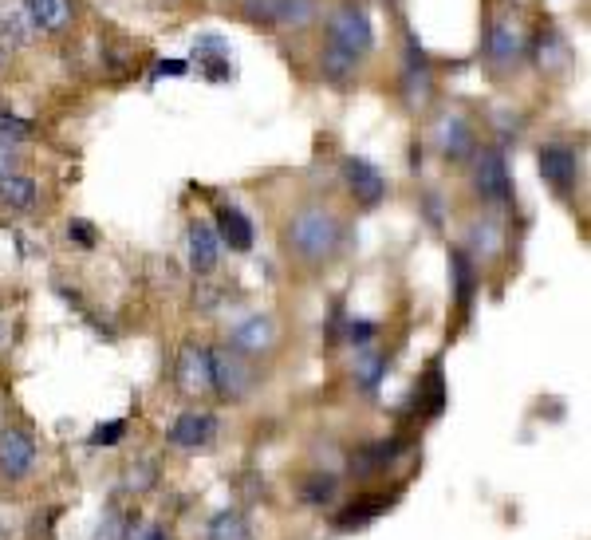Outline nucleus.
Wrapping results in <instances>:
<instances>
[{
  "label": "nucleus",
  "instance_id": "14",
  "mask_svg": "<svg viewBox=\"0 0 591 540\" xmlns=\"http://www.w3.org/2000/svg\"><path fill=\"white\" fill-rule=\"evenodd\" d=\"M20 4H24L28 20H32V28H40V32H60L71 20V4L67 0H20Z\"/></svg>",
  "mask_w": 591,
  "mask_h": 540
},
{
  "label": "nucleus",
  "instance_id": "23",
  "mask_svg": "<svg viewBox=\"0 0 591 540\" xmlns=\"http://www.w3.org/2000/svg\"><path fill=\"white\" fill-rule=\"evenodd\" d=\"M355 68V56H347V52H343V48H335V44H331V52L328 56H324V71H328V75H335V79H339V75H347V71Z\"/></svg>",
  "mask_w": 591,
  "mask_h": 540
},
{
  "label": "nucleus",
  "instance_id": "29",
  "mask_svg": "<svg viewBox=\"0 0 591 540\" xmlns=\"http://www.w3.org/2000/svg\"><path fill=\"white\" fill-rule=\"evenodd\" d=\"M158 75H186V64H182V60H162V64H158Z\"/></svg>",
  "mask_w": 591,
  "mask_h": 540
},
{
  "label": "nucleus",
  "instance_id": "4",
  "mask_svg": "<svg viewBox=\"0 0 591 540\" xmlns=\"http://www.w3.org/2000/svg\"><path fill=\"white\" fill-rule=\"evenodd\" d=\"M32 466H36V438L20 426L0 430V473L8 481H20L32 473Z\"/></svg>",
  "mask_w": 591,
  "mask_h": 540
},
{
  "label": "nucleus",
  "instance_id": "11",
  "mask_svg": "<svg viewBox=\"0 0 591 540\" xmlns=\"http://www.w3.org/2000/svg\"><path fill=\"white\" fill-rule=\"evenodd\" d=\"M521 52H525V32H521V24H517V20H497L493 32H489V56H493L501 68H509V64L521 60Z\"/></svg>",
  "mask_w": 591,
  "mask_h": 540
},
{
  "label": "nucleus",
  "instance_id": "15",
  "mask_svg": "<svg viewBox=\"0 0 591 540\" xmlns=\"http://www.w3.org/2000/svg\"><path fill=\"white\" fill-rule=\"evenodd\" d=\"M194 60L209 71V79H225V75H229L233 52H229V44H225L221 36H201V40L194 44Z\"/></svg>",
  "mask_w": 591,
  "mask_h": 540
},
{
  "label": "nucleus",
  "instance_id": "17",
  "mask_svg": "<svg viewBox=\"0 0 591 540\" xmlns=\"http://www.w3.org/2000/svg\"><path fill=\"white\" fill-rule=\"evenodd\" d=\"M387 509H391V497H383V493H379V497H363V501H351V509H343L335 525H339V529H363L367 521H375V517L387 513Z\"/></svg>",
  "mask_w": 591,
  "mask_h": 540
},
{
  "label": "nucleus",
  "instance_id": "27",
  "mask_svg": "<svg viewBox=\"0 0 591 540\" xmlns=\"http://www.w3.org/2000/svg\"><path fill=\"white\" fill-rule=\"evenodd\" d=\"M371 336H375V328H371V324H351V343H355V347H363Z\"/></svg>",
  "mask_w": 591,
  "mask_h": 540
},
{
  "label": "nucleus",
  "instance_id": "18",
  "mask_svg": "<svg viewBox=\"0 0 591 540\" xmlns=\"http://www.w3.org/2000/svg\"><path fill=\"white\" fill-rule=\"evenodd\" d=\"M438 146H442L446 158L461 162V158L473 150V135H469V127H465L461 119H442V127H438Z\"/></svg>",
  "mask_w": 591,
  "mask_h": 540
},
{
  "label": "nucleus",
  "instance_id": "21",
  "mask_svg": "<svg viewBox=\"0 0 591 540\" xmlns=\"http://www.w3.org/2000/svg\"><path fill=\"white\" fill-rule=\"evenodd\" d=\"M469 241H473V249H477V253L497 257V253H501V225H497L493 217H485V221H477V225H473Z\"/></svg>",
  "mask_w": 591,
  "mask_h": 540
},
{
  "label": "nucleus",
  "instance_id": "1",
  "mask_svg": "<svg viewBox=\"0 0 591 540\" xmlns=\"http://www.w3.org/2000/svg\"><path fill=\"white\" fill-rule=\"evenodd\" d=\"M284 241L292 249L296 261L304 265H324L339 253V241H343V225L339 217L324 209V205H304L300 213H292L288 229H284Z\"/></svg>",
  "mask_w": 591,
  "mask_h": 540
},
{
  "label": "nucleus",
  "instance_id": "8",
  "mask_svg": "<svg viewBox=\"0 0 591 540\" xmlns=\"http://www.w3.org/2000/svg\"><path fill=\"white\" fill-rule=\"evenodd\" d=\"M540 178L556 194H572L576 190V154L568 146H544L540 150Z\"/></svg>",
  "mask_w": 591,
  "mask_h": 540
},
{
  "label": "nucleus",
  "instance_id": "13",
  "mask_svg": "<svg viewBox=\"0 0 591 540\" xmlns=\"http://www.w3.org/2000/svg\"><path fill=\"white\" fill-rule=\"evenodd\" d=\"M217 249H221V241H217L213 225L194 221V225H190V269L201 272V276L213 272L217 269Z\"/></svg>",
  "mask_w": 591,
  "mask_h": 540
},
{
  "label": "nucleus",
  "instance_id": "10",
  "mask_svg": "<svg viewBox=\"0 0 591 540\" xmlns=\"http://www.w3.org/2000/svg\"><path fill=\"white\" fill-rule=\"evenodd\" d=\"M272 339H276V324H272V316H249V320H241L237 328H233V336H229V347L237 351V355H261L272 347Z\"/></svg>",
  "mask_w": 591,
  "mask_h": 540
},
{
  "label": "nucleus",
  "instance_id": "24",
  "mask_svg": "<svg viewBox=\"0 0 591 540\" xmlns=\"http://www.w3.org/2000/svg\"><path fill=\"white\" fill-rule=\"evenodd\" d=\"M331 489H335V481H331V477H316V481H312V489H308V501H312V505L328 501Z\"/></svg>",
  "mask_w": 591,
  "mask_h": 540
},
{
  "label": "nucleus",
  "instance_id": "28",
  "mask_svg": "<svg viewBox=\"0 0 591 540\" xmlns=\"http://www.w3.org/2000/svg\"><path fill=\"white\" fill-rule=\"evenodd\" d=\"M4 174H12V146L0 138V178H4Z\"/></svg>",
  "mask_w": 591,
  "mask_h": 540
},
{
  "label": "nucleus",
  "instance_id": "2",
  "mask_svg": "<svg viewBox=\"0 0 591 540\" xmlns=\"http://www.w3.org/2000/svg\"><path fill=\"white\" fill-rule=\"evenodd\" d=\"M209 375H213V391L221 399H245L253 391V371H249L245 355H237L233 347L209 351Z\"/></svg>",
  "mask_w": 591,
  "mask_h": 540
},
{
  "label": "nucleus",
  "instance_id": "30",
  "mask_svg": "<svg viewBox=\"0 0 591 540\" xmlns=\"http://www.w3.org/2000/svg\"><path fill=\"white\" fill-rule=\"evenodd\" d=\"M0 68H4V48H0Z\"/></svg>",
  "mask_w": 591,
  "mask_h": 540
},
{
  "label": "nucleus",
  "instance_id": "19",
  "mask_svg": "<svg viewBox=\"0 0 591 540\" xmlns=\"http://www.w3.org/2000/svg\"><path fill=\"white\" fill-rule=\"evenodd\" d=\"M209 540H249V521L237 509H225L209 521Z\"/></svg>",
  "mask_w": 591,
  "mask_h": 540
},
{
  "label": "nucleus",
  "instance_id": "20",
  "mask_svg": "<svg viewBox=\"0 0 591 540\" xmlns=\"http://www.w3.org/2000/svg\"><path fill=\"white\" fill-rule=\"evenodd\" d=\"M450 269H454V288H458V304L461 308H469V300H473V284H477V276H473V265H469V257L461 253V249H454L450 253Z\"/></svg>",
  "mask_w": 591,
  "mask_h": 540
},
{
  "label": "nucleus",
  "instance_id": "3",
  "mask_svg": "<svg viewBox=\"0 0 591 540\" xmlns=\"http://www.w3.org/2000/svg\"><path fill=\"white\" fill-rule=\"evenodd\" d=\"M328 32H331V44L335 48H343L347 56H363L367 48H371V20H367V12L363 8H355V4H343L335 16L328 20Z\"/></svg>",
  "mask_w": 591,
  "mask_h": 540
},
{
  "label": "nucleus",
  "instance_id": "6",
  "mask_svg": "<svg viewBox=\"0 0 591 540\" xmlns=\"http://www.w3.org/2000/svg\"><path fill=\"white\" fill-rule=\"evenodd\" d=\"M217 438V418L209 410H182L170 426V442L182 450H205Z\"/></svg>",
  "mask_w": 591,
  "mask_h": 540
},
{
  "label": "nucleus",
  "instance_id": "22",
  "mask_svg": "<svg viewBox=\"0 0 591 540\" xmlns=\"http://www.w3.org/2000/svg\"><path fill=\"white\" fill-rule=\"evenodd\" d=\"M127 438V422L119 418V422H103V426H95L91 430V446H119Z\"/></svg>",
  "mask_w": 591,
  "mask_h": 540
},
{
  "label": "nucleus",
  "instance_id": "12",
  "mask_svg": "<svg viewBox=\"0 0 591 540\" xmlns=\"http://www.w3.org/2000/svg\"><path fill=\"white\" fill-rule=\"evenodd\" d=\"M217 241H225L233 253H249V249H253V221H249L241 209L225 205V209L217 213Z\"/></svg>",
  "mask_w": 591,
  "mask_h": 540
},
{
  "label": "nucleus",
  "instance_id": "9",
  "mask_svg": "<svg viewBox=\"0 0 591 540\" xmlns=\"http://www.w3.org/2000/svg\"><path fill=\"white\" fill-rule=\"evenodd\" d=\"M178 387L186 391V395H205L209 387H213V375H209V351L205 347H182V355H178Z\"/></svg>",
  "mask_w": 591,
  "mask_h": 540
},
{
  "label": "nucleus",
  "instance_id": "26",
  "mask_svg": "<svg viewBox=\"0 0 591 540\" xmlns=\"http://www.w3.org/2000/svg\"><path fill=\"white\" fill-rule=\"evenodd\" d=\"M67 237H75V241H79V245H91V241H95V233H91V229H87V225H83V221H75V225H71V229H67Z\"/></svg>",
  "mask_w": 591,
  "mask_h": 540
},
{
  "label": "nucleus",
  "instance_id": "7",
  "mask_svg": "<svg viewBox=\"0 0 591 540\" xmlns=\"http://www.w3.org/2000/svg\"><path fill=\"white\" fill-rule=\"evenodd\" d=\"M473 186L485 202H505L509 198V174H505V158L497 150H481L477 166H473Z\"/></svg>",
  "mask_w": 591,
  "mask_h": 540
},
{
  "label": "nucleus",
  "instance_id": "5",
  "mask_svg": "<svg viewBox=\"0 0 591 540\" xmlns=\"http://www.w3.org/2000/svg\"><path fill=\"white\" fill-rule=\"evenodd\" d=\"M343 178H347V190H351V198L359 205H379L387 198V178L367 158H347L343 162Z\"/></svg>",
  "mask_w": 591,
  "mask_h": 540
},
{
  "label": "nucleus",
  "instance_id": "16",
  "mask_svg": "<svg viewBox=\"0 0 591 540\" xmlns=\"http://www.w3.org/2000/svg\"><path fill=\"white\" fill-rule=\"evenodd\" d=\"M40 198V186L28 174H4L0 178V202L8 209H32Z\"/></svg>",
  "mask_w": 591,
  "mask_h": 540
},
{
  "label": "nucleus",
  "instance_id": "25",
  "mask_svg": "<svg viewBox=\"0 0 591 540\" xmlns=\"http://www.w3.org/2000/svg\"><path fill=\"white\" fill-rule=\"evenodd\" d=\"M131 540H170V533L162 529V525H142V529H134Z\"/></svg>",
  "mask_w": 591,
  "mask_h": 540
}]
</instances>
